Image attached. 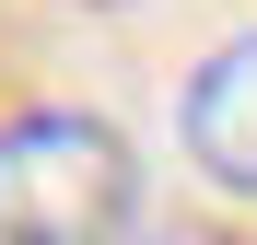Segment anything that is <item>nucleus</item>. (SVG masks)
I'll list each match as a JSON object with an SVG mask.
<instances>
[{"label":"nucleus","mask_w":257,"mask_h":245,"mask_svg":"<svg viewBox=\"0 0 257 245\" xmlns=\"http://www.w3.org/2000/svg\"><path fill=\"white\" fill-rule=\"evenodd\" d=\"M176 140H187V163H199L222 198H257V35H222V47L187 70Z\"/></svg>","instance_id":"2"},{"label":"nucleus","mask_w":257,"mask_h":245,"mask_svg":"<svg viewBox=\"0 0 257 245\" xmlns=\"http://www.w3.org/2000/svg\"><path fill=\"white\" fill-rule=\"evenodd\" d=\"M141 210V163L94 105L0 117V245H117Z\"/></svg>","instance_id":"1"}]
</instances>
